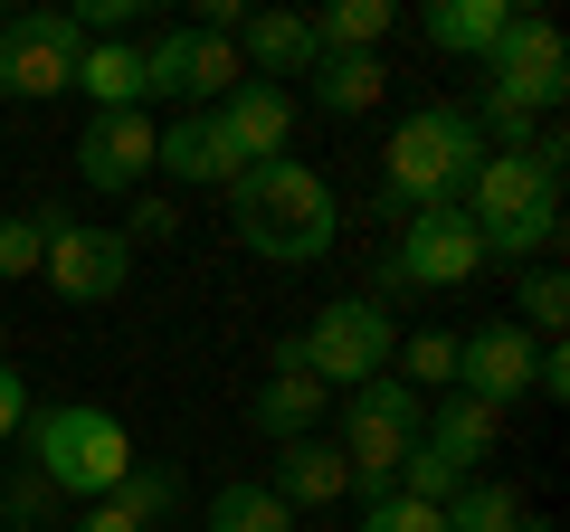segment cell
I'll use <instances>...</instances> for the list:
<instances>
[{
	"label": "cell",
	"mask_w": 570,
	"mask_h": 532,
	"mask_svg": "<svg viewBox=\"0 0 570 532\" xmlns=\"http://www.w3.org/2000/svg\"><path fill=\"white\" fill-rule=\"evenodd\" d=\"M228 228H238V247L266 257V266H314V257H333L343 209H333L324 171H305L285 152V162H247L238 181H228Z\"/></svg>",
	"instance_id": "1"
},
{
	"label": "cell",
	"mask_w": 570,
	"mask_h": 532,
	"mask_svg": "<svg viewBox=\"0 0 570 532\" xmlns=\"http://www.w3.org/2000/svg\"><path fill=\"white\" fill-rule=\"evenodd\" d=\"M29 466H39L48 494L105 504V494H124V475H134V437H124L115 410L67 400V410H39V418H29Z\"/></svg>",
	"instance_id": "2"
},
{
	"label": "cell",
	"mask_w": 570,
	"mask_h": 532,
	"mask_svg": "<svg viewBox=\"0 0 570 532\" xmlns=\"http://www.w3.org/2000/svg\"><path fill=\"white\" fill-rule=\"evenodd\" d=\"M475 219V238H485V257H551L561 247V181L551 171H532L523 152H485V171L466 181V200H456Z\"/></svg>",
	"instance_id": "3"
},
{
	"label": "cell",
	"mask_w": 570,
	"mask_h": 532,
	"mask_svg": "<svg viewBox=\"0 0 570 532\" xmlns=\"http://www.w3.org/2000/svg\"><path fill=\"white\" fill-rule=\"evenodd\" d=\"M485 171V134L466 124V105H419V115L390 134V190L409 209L466 200V181Z\"/></svg>",
	"instance_id": "4"
},
{
	"label": "cell",
	"mask_w": 570,
	"mask_h": 532,
	"mask_svg": "<svg viewBox=\"0 0 570 532\" xmlns=\"http://www.w3.org/2000/svg\"><path fill=\"white\" fill-rule=\"evenodd\" d=\"M295 343V362L314 371L324 390H362L390 371V352H400V324H390L381 295H343V305H324L305 333H285Z\"/></svg>",
	"instance_id": "5"
},
{
	"label": "cell",
	"mask_w": 570,
	"mask_h": 532,
	"mask_svg": "<svg viewBox=\"0 0 570 532\" xmlns=\"http://www.w3.org/2000/svg\"><path fill=\"white\" fill-rule=\"evenodd\" d=\"M475 266H485L475 219L456 200H438V209H409L400 219V238L381 257V295H448V286H466Z\"/></svg>",
	"instance_id": "6"
},
{
	"label": "cell",
	"mask_w": 570,
	"mask_h": 532,
	"mask_svg": "<svg viewBox=\"0 0 570 532\" xmlns=\"http://www.w3.org/2000/svg\"><path fill=\"white\" fill-rule=\"evenodd\" d=\"M419 428H428V400L409 381H362L352 390V410H343V466H352V485L362 494H390V475H400V456L419 447Z\"/></svg>",
	"instance_id": "7"
},
{
	"label": "cell",
	"mask_w": 570,
	"mask_h": 532,
	"mask_svg": "<svg viewBox=\"0 0 570 532\" xmlns=\"http://www.w3.org/2000/svg\"><path fill=\"white\" fill-rule=\"evenodd\" d=\"M485 77H494V86H485L494 105H513V115L551 124V115H561V96H570V48H561V29H551L542 10H513V29L494 39Z\"/></svg>",
	"instance_id": "8"
},
{
	"label": "cell",
	"mask_w": 570,
	"mask_h": 532,
	"mask_svg": "<svg viewBox=\"0 0 570 532\" xmlns=\"http://www.w3.org/2000/svg\"><path fill=\"white\" fill-rule=\"evenodd\" d=\"M77 58H86L77 10H20V20H0V96H67Z\"/></svg>",
	"instance_id": "9"
},
{
	"label": "cell",
	"mask_w": 570,
	"mask_h": 532,
	"mask_svg": "<svg viewBox=\"0 0 570 532\" xmlns=\"http://www.w3.org/2000/svg\"><path fill=\"white\" fill-rule=\"evenodd\" d=\"M39 219H48L39 276L67 295V305H105V295H124V276H134V247H124L115 228H96V219H58V209H39Z\"/></svg>",
	"instance_id": "10"
},
{
	"label": "cell",
	"mask_w": 570,
	"mask_h": 532,
	"mask_svg": "<svg viewBox=\"0 0 570 532\" xmlns=\"http://www.w3.org/2000/svg\"><path fill=\"white\" fill-rule=\"evenodd\" d=\"M142 86L153 96H181L190 115H209L228 86H247L238 39H219V29H163V39L142 48Z\"/></svg>",
	"instance_id": "11"
},
{
	"label": "cell",
	"mask_w": 570,
	"mask_h": 532,
	"mask_svg": "<svg viewBox=\"0 0 570 532\" xmlns=\"http://www.w3.org/2000/svg\"><path fill=\"white\" fill-rule=\"evenodd\" d=\"M456 390H466V400H485V410L504 418L513 400L532 390V333H523V324L466 333V343H456Z\"/></svg>",
	"instance_id": "12"
},
{
	"label": "cell",
	"mask_w": 570,
	"mask_h": 532,
	"mask_svg": "<svg viewBox=\"0 0 570 532\" xmlns=\"http://www.w3.org/2000/svg\"><path fill=\"white\" fill-rule=\"evenodd\" d=\"M153 134H163L153 115H86V134H77L86 190H142V171H153Z\"/></svg>",
	"instance_id": "13"
},
{
	"label": "cell",
	"mask_w": 570,
	"mask_h": 532,
	"mask_svg": "<svg viewBox=\"0 0 570 532\" xmlns=\"http://www.w3.org/2000/svg\"><path fill=\"white\" fill-rule=\"evenodd\" d=\"M153 171H163V181H181V190H228L247 162H238V144L219 134V115H181V124H163V134H153Z\"/></svg>",
	"instance_id": "14"
},
{
	"label": "cell",
	"mask_w": 570,
	"mask_h": 532,
	"mask_svg": "<svg viewBox=\"0 0 570 532\" xmlns=\"http://www.w3.org/2000/svg\"><path fill=\"white\" fill-rule=\"evenodd\" d=\"M209 115H219V134L238 144V162H285V152H295V96H285V86L247 77V86H228Z\"/></svg>",
	"instance_id": "15"
},
{
	"label": "cell",
	"mask_w": 570,
	"mask_h": 532,
	"mask_svg": "<svg viewBox=\"0 0 570 532\" xmlns=\"http://www.w3.org/2000/svg\"><path fill=\"white\" fill-rule=\"evenodd\" d=\"M314 20H295V10H247L238 20V67L257 86H285V77H314Z\"/></svg>",
	"instance_id": "16"
},
{
	"label": "cell",
	"mask_w": 570,
	"mask_h": 532,
	"mask_svg": "<svg viewBox=\"0 0 570 532\" xmlns=\"http://www.w3.org/2000/svg\"><path fill=\"white\" fill-rule=\"evenodd\" d=\"M266 494H276L285 513H314V504H343L352 494V466L333 437H285L276 447V475H266Z\"/></svg>",
	"instance_id": "17"
},
{
	"label": "cell",
	"mask_w": 570,
	"mask_h": 532,
	"mask_svg": "<svg viewBox=\"0 0 570 532\" xmlns=\"http://www.w3.org/2000/svg\"><path fill=\"white\" fill-rule=\"evenodd\" d=\"M428 447L448 456L456 475H485V456H494V437H504V418L485 410V400H466V390H448V400H428Z\"/></svg>",
	"instance_id": "18"
},
{
	"label": "cell",
	"mask_w": 570,
	"mask_h": 532,
	"mask_svg": "<svg viewBox=\"0 0 570 532\" xmlns=\"http://www.w3.org/2000/svg\"><path fill=\"white\" fill-rule=\"evenodd\" d=\"M324 400H333V390L314 381L305 362H295V343H276V381L257 390V428L276 437V447H285V437H314V418H324Z\"/></svg>",
	"instance_id": "19"
},
{
	"label": "cell",
	"mask_w": 570,
	"mask_h": 532,
	"mask_svg": "<svg viewBox=\"0 0 570 532\" xmlns=\"http://www.w3.org/2000/svg\"><path fill=\"white\" fill-rule=\"evenodd\" d=\"M428 48L448 58H494V39L513 29V0H428Z\"/></svg>",
	"instance_id": "20"
},
{
	"label": "cell",
	"mask_w": 570,
	"mask_h": 532,
	"mask_svg": "<svg viewBox=\"0 0 570 532\" xmlns=\"http://www.w3.org/2000/svg\"><path fill=\"white\" fill-rule=\"evenodd\" d=\"M77 86L96 96V115H142V48L134 39H86V58H77Z\"/></svg>",
	"instance_id": "21"
},
{
	"label": "cell",
	"mask_w": 570,
	"mask_h": 532,
	"mask_svg": "<svg viewBox=\"0 0 570 532\" xmlns=\"http://www.w3.org/2000/svg\"><path fill=\"white\" fill-rule=\"evenodd\" d=\"M390 96V67L381 58H314V105H324V115H371V105Z\"/></svg>",
	"instance_id": "22"
},
{
	"label": "cell",
	"mask_w": 570,
	"mask_h": 532,
	"mask_svg": "<svg viewBox=\"0 0 570 532\" xmlns=\"http://www.w3.org/2000/svg\"><path fill=\"white\" fill-rule=\"evenodd\" d=\"M390 29H400V10H390V0H333L324 20H314V48H333V58H371Z\"/></svg>",
	"instance_id": "23"
},
{
	"label": "cell",
	"mask_w": 570,
	"mask_h": 532,
	"mask_svg": "<svg viewBox=\"0 0 570 532\" xmlns=\"http://www.w3.org/2000/svg\"><path fill=\"white\" fill-rule=\"evenodd\" d=\"M438 513H448V532H513V523H523V494L494 485V475H466Z\"/></svg>",
	"instance_id": "24"
},
{
	"label": "cell",
	"mask_w": 570,
	"mask_h": 532,
	"mask_svg": "<svg viewBox=\"0 0 570 532\" xmlns=\"http://www.w3.org/2000/svg\"><path fill=\"white\" fill-rule=\"evenodd\" d=\"M390 362H400V381L419 390V400H448L456 390V333H400Z\"/></svg>",
	"instance_id": "25"
},
{
	"label": "cell",
	"mask_w": 570,
	"mask_h": 532,
	"mask_svg": "<svg viewBox=\"0 0 570 532\" xmlns=\"http://www.w3.org/2000/svg\"><path fill=\"white\" fill-rule=\"evenodd\" d=\"M209 532H295V513H285L266 485H219L209 494Z\"/></svg>",
	"instance_id": "26"
},
{
	"label": "cell",
	"mask_w": 570,
	"mask_h": 532,
	"mask_svg": "<svg viewBox=\"0 0 570 532\" xmlns=\"http://www.w3.org/2000/svg\"><path fill=\"white\" fill-rule=\"evenodd\" d=\"M561 314H570V286H561V266H532L523 286H513V324L523 333H542V343H561Z\"/></svg>",
	"instance_id": "27"
},
{
	"label": "cell",
	"mask_w": 570,
	"mask_h": 532,
	"mask_svg": "<svg viewBox=\"0 0 570 532\" xmlns=\"http://www.w3.org/2000/svg\"><path fill=\"white\" fill-rule=\"evenodd\" d=\"M39 247H48L39 209H0V276H39Z\"/></svg>",
	"instance_id": "28"
},
{
	"label": "cell",
	"mask_w": 570,
	"mask_h": 532,
	"mask_svg": "<svg viewBox=\"0 0 570 532\" xmlns=\"http://www.w3.org/2000/svg\"><path fill=\"white\" fill-rule=\"evenodd\" d=\"M362 532H448V513L419 504V494H371V504H362Z\"/></svg>",
	"instance_id": "29"
},
{
	"label": "cell",
	"mask_w": 570,
	"mask_h": 532,
	"mask_svg": "<svg viewBox=\"0 0 570 532\" xmlns=\"http://www.w3.org/2000/svg\"><path fill=\"white\" fill-rule=\"evenodd\" d=\"M115 504H134V513H142V523H163V513H171V504H181V485H171V475H163V466H134V475H124V494H115Z\"/></svg>",
	"instance_id": "30"
},
{
	"label": "cell",
	"mask_w": 570,
	"mask_h": 532,
	"mask_svg": "<svg viewBox=\"0 0 570 532\" xmlns=\"http://www.w3.org/2000/svg\"><path fill=\"white\" fill-rule=\"evenodd\" d=\"M115 238H124V247H134V238H142V247H163V238H181V209L153 200V190H134V219H124Z\"/></svg>",
	"instance_id": "31"
},
{
	"label": "cell",
	"mask_w": 570,
	"mask_h": 532,
	"mask_svg": "<svg viewBox=\"0 0 570 532\" xmlns=\"http://www.w3.org/2000/svg\"><path fill=\"white\" fill-rule=\"evenodd\" d=\"M20 428H29V381L0 362V437H20Z\"/></svg>",
	"instance_id": "32"
},
{
	"label": "cell",
	"mask_w": 570,
	"mask_h": 532,
	"mask_svg": "<svg viewBox=\"0 0 570 532\" xmlns=\"http://www.w3.org/2000/svg\"><path fill=\"white\" fill-rule=\"evenodd\" d=\"M77 532H153V523H142L134 504H115V494H105V504H86V523H77Z\"/></svg>",
	"instance_id": "33"
},
{
	"label": "cell",
	"mask_w": 570,
	"mask_h": 532,
	"mask_svg": "<svg viewBox=\"0 0 570 532\" xmlns=\"http://www.w3.org/2000/svg\"><path fill=\"white\" fill-rule=\"evenodd\" d=\"M0 513H10V523H39V513H48V485H39V475H29V485L10 494V504H0Z\"/></svg>",
	"instance_id": "34"
},
{
	"label": "cell",
	"mask_w": 570,
	"mask_h": 532,
	"mask_svg": "<svg viewBox=\"0 0 570 532\" xmlns=\"http://www.w3.org/2000/svg\"><path fill=\"white\" fill-rule=\"evenodd\" d=\"M513 532H551V523H532V513H523V523H513Z\"/></svg>",
	"instance_id": "35"
}]
</instances>
